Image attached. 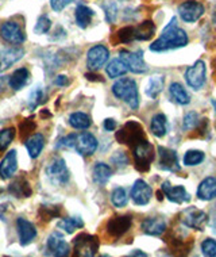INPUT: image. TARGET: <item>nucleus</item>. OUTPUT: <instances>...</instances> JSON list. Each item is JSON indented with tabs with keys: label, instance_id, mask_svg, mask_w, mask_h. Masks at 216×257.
<instances>
[{
	"label": "nucleus",
	"instance_id": "4c0bfd02",
	"mask_svg": "<svg viewBox=\"0 0 216 257\" xmlns=\"http://www.w3.org/2000/svg\"><path fill=\"white\" fill-rule=\"evenodd\" d=\"M201 120H200V116L196 111H189V112H186L185 115H184V120H182V128L185 130V132H190V130H194V128L197 127L198 123H200Z\"/></svg>",
	"mask_w": 216,
	"mask_h": 257
},
{
	"label": "nucleus",
	"instance_id": "f8f14e48",
	"mask_svg": "<svg viewBox=\"0 0 216 257\" xmlns=\"http://www.w3.org/2000/svg\"><path fill=\"white\" fill-rule=\"evenodd\" d=\"M108 57H110V52L106 46L96 45V46L91 48L88 54H87V67H88L89 71H99L100 68L104 67Z\"/></svg>",
	"mask_w": 216,
	"mask_h": 257
},
{
	"label": "nucleus",
	"instance_id": "f257e3e1",
	"mask_svg": "<svg viewBox=\"0 0 216 257\" xmlns=\"http://www.w3.org/2000/svg\"><path fill=\"white\" fill-rule=\"evenodd\" d=\"M188 45V34L177 27V18L173 17L170 22L162 30L158 40L150 45L151 52H166V50L180 49Z\"/></svg>",
	"mask_w": 216,
	"mask_h": 257
},
{
	"label": "nucleus",
	"instance_id": "9d476101",
	"mask_svg": "<svg viewBox=\"0 0 216 257\" xmlns=\"http://www.w3.org/2000/svg\"><path fill=\"white\" fill-rule=\"evenodd\" d=\"M177 13L180 15V18L184 21V22L193 23L196 21L201 18L204 15V7L201 3L198 2H194V0H188V2H184L178 6L177 9Z\"/></svg>",
	"mask_w": 216,
	"mask_h": 257
},
{
	"label": "nucleus",
	"instance_id": "ddd939ff",
	"mask_svg": "<svg viewBox=\"0 0 216 257\" xmlns=\"http://www.w3.org/2000/svg\"><path fill=\"white\" fill-rule=\"evenodd\" d=\"M73 149L81 156H92L97 149V140L88 132L76 134Z\"/></svg>",
	"mask_w": 216,
	"mask_h": 257
},
{
	"label": "nucleus",
	"instance_id": "a19ab883",
	"mask_svg": "<svg viewBox=\"0 0 216 257\" xmlns=\"http://www.w3.org/2000/svg\"><path fill=\"white\" fill-rule=\"evenodd\" d=\"M15 137V128L9 127L0 130V152L6 151Z\"/></svg>",
	"mask_w": 216,
	"mask_h": 257
},
{
	"label": "nucleus",
	"instance_id": "6ab92c4d",
	"mask_svg": "<svg viewBox=\"0 0 216 257\" xmlns=\"http://www.w3.org/2000/svg\"><path fill=\"white\" fill-rule=\"evenodd\" d=\"M131 225L132 219L131 217H128V215L114 217L111 218L110 221H108V223H107V231H108L112 237L118 238V237H122V235L131 227Z\"/></svg>",
	"mask_w": 216,
	"mask_h": 257
},
{
	"label": "nucleus",
	"instance_id": "b1692460",
	"mask_svg": "<svg viewBox=\"0 0 216 257\" xmlns=\"http://www.w3.org/2000/svg\"><path fill=\"white\" fill-rule=\"evenodd\" d=\"M25 145H26V149L31 159H37L41 155V152H42V149L45 147V137L40 133L33 134L31 137L27 138Z\"/></svg>",
	"mask_w": 216,
	"mask_h": 257
},
{
	"label": "nucleus",
	"instance_id": "20e7f679",
	"mask_svg": "<svg viewBox=\"0 0 216 257\" xmlns=\"http://www.w3.org/2000/svg\"><path fill=\"white\" fill-rule=\"evenodd\" d=\"M116 140L120 144H127L131 148L137 147L138 144L145 141V133L143 128L137 120H128L127 123L124 124L123 128H120L116 133Z\"/></svg>",
	"mask_w": 216,
	"mask_h": 257
},
{
	"label": "nucleus",
	"instance_id": "5701e85b",
	"mask_svg": "<svg viewBox=\"0 0 216 257\" xmlns=\"http://www.w3.org/2000/svg\"><path fill=\"white\" fill-rule=\"evenodd\" d=\"M198 199L212 200L216 198V178H205L197 188Z\"/></svg>",
	"mask_w": 216,
	"mask_h": 257
},
{
	"label": "nucleus",
	"instance_id": "6e6552de",
	"mask_svg": "<svg viewBox=\"0 0 216 257\" xmlns=\"http://www.w3.org/2000/svg\"><path fill=\"white\" fill-rule=\"evenodd\" d=\"M69 253H71V246L64 239L62 234H60L58 231H54V233L49 235L45 254L56 257H65L69 256Z\"/></svg>",
	"mask_w": 216,
	"mask_h": 257
},
{
	"label": "nucleus",
	"instance_id": "cd10ccee",
	"mask_svg": "<svg viewBox=\"0 0 216 257\" xmlns=\"http://www.w3.org/2000/svg\"><path fill=\"white\" fill-rule=\"evenodd\" d=\"M93 13L92 9H89L85 5H79L76 7V13H75V18L77 26L81 27V29H87L89 26V23L92 21Z\"/></svg>",
	"mask_w": 216,
	"mask_h": 257
},
{
	"label": "nucleus",
	"instance_id": "e433bc0d",
	"mask_svg": "<svg viewBox=\"0 0 216 257\" xmlns=\"http://www.w3.org/2000/svg\"><path fill=\"white\" fill-rule=\"evenodd\" d=\"M127 200L128 196L124 188L118 187V188H115V190L112 191V194H111V202H112V204H114L115 207H123V206L127 204Z\"/></svg>",
	"mask_w": 216,
	"mask_h": 257
},
{
	"label": "nucleus",
	"instance_id": "de8ad7c7",
	"mask_svg": "<svg viewBox=\"0 0 216 257\" xmlns=\"http://www.w3.org/2000/svg\"><path fill=\"white\" fill-rule=\"evenodd\" d=\"M72 2H75V0H50V6L56 13H60L65 9L66 6L71 5Z\"/></svg>",
	"mask_w": 216,
	"mask_h": 257
},
{
	"label": "nucleus",
	"instance_id": "c03bdc74",
	"mask_svg": "<svg viewBox=\"0 0 216 257\" xmlns=\"http://www.w3.org/2000/svg\"><path fill=\"white\" fill-rule=\"evenodd\" d=\"M201 252L204 256L216 257V241L212 238L204 239L201 242Z\"/></svg>",
	"mask_w": 216,
	"mask_h": 257
},
{
	"label": "nucleus",
	"instance_id": "f3484780",
	"mask_svg": "<svg viewBox=\"0 0 216 257\" xmlns=\"http://www.w3.org/2000/svg\"><path fill=\"white\" fill-rule=\"evenodd\" d=\"M163 195L166 196L170 202L177 204H182L185 202H189L190 196L186 192V190L182 186H172L169 182H165L162 184Z\"/></svg>",
	"mask_w": 216,
	"mask_h": 257
},
{
	"label": "nucleus",
	"instance_id": "3c124183",
	"mask_svg": "<svg viewBox=\"0 0 216 257\" xmlns=\"http://www.w3.org/2000/svg\"><path fill=\"white\" fill-rule=\"evenodd\" d=\"M85 77H87L88 80H92V81H103L102 76L93 75V73H87V75H85Z\"/></svg>",
	"mask_w": 216,
	"mask_h": 257
},
{
	"label": "nucleus",
	"instance_id": "39448f33",
	"mask_svg": "<svg viewBox=\"0 0 216 257\" xmlns=\"http://www.w3.org/2000/svg\"><path fill=\"white\" fill-rule=\"evenodd\" d=\"M75 254L81 257H92L96 254L99 249V239L97 237L87 233H81L73 239Z\"/></svg>",
	"mask_w": 216,
	"mask_h": 257
},
{
	"label": "nucleus",
	"instance_id": "f704fd0d",
	"mask_svg": "<svg viewBox=\"0 0 216 257\" xmlns=\"http://www.w3.org/2000/svg\"><path fill=\"white\" fill-rule=\"evenodd\" d=\"M69 124L73 128H80V130H85L92 124V120L89 118V115L84 114V112H73L69 116Z\"/></svg>",
	"mask_w": 216,
	"mask_h": 257
},
{
	"label": "nucleus",
	"instance_id": "1a4fd4ad",
	"mask_svg": "<svg viewBox=\"0 0 216 257\" xmlns=\"http://www.w3.org/2000/svg\"><path fill=\"white\" fill-rule=\"evenodd\" d=\"M205 73H207V68H205V62L198 60L186 69L185 72V80L190 88L200 89L205 83Z\"/></svg>",
	"mask_w": 216,
	"mask_h": 257
},
{
	"label": "nucleus",
	"instance_id": "37998d69",
	"mask_svg": "<svg viewBox=\"0 0 216 257\" xmlns=\"http://www.w3.org/2000/svg\"><path fill=\"white\" fill-rule=\"evenodd\" d=\"M118 38H119L120 42H123V44H128V42H131V41L135 40V27L127 26L123 27V29H120L118 31Z\"/></svg>",
	"mask_w": 216,
	"mask_h": 257
},
{
	"label": "nucleus",
	"instance_id": "c85d7f7f",
	"mask_svg": "<svg viewBox=\"0 0 216 257\" xmlns=\"http://www.w3.org/2000/svg\"><path fill=\"white\" fill-rule=\"evenodd\" d=\"M93 182L100 186H104L112 176V171H111L110 165L104 164V163H97L93 167Z\"/></svg>",
	"mask_w": 216,
	"mask_h": 257
},
{
	"label": "nucleus",
	"instance_id": "864d4df0",
	"mask_svg": "<svg viewBox=\"0 0 216 257\" xmlns=\"http://www.w3.org/2000/svg\"><path fill=\"white\" fill-rule=\"evenodd\" d=\"M130 256H146L145 252H141V250H132L131 253H130Z\"/></svg>",
	"mask_w": 216,
	"mask_h": 257
},
{
	"label": "nucleus",
	"instance_id": "6e6d98bb",
	"mask_svg": "<svg viewBox=\"0 0 216 257\" xmlns=\"http://www.w3.org/2000/svg\"><path fill=\"white\" fill-rule=\"evenodd\" d=\"M213 23H215V26H216V13L215 15H213Z\"/></svg>",
	"mask_w": 216,
	"mask_h": 257
},
{
	"label": "nucleus",
	"instance_id": "0eeeda50",
	"mask_svg": "<svg viewBox=\"0 0 216 257\" xmlns=\"http://www.w3.org/2000/svg\"><path fill=\"white\" fill-rule=\"evenodd\" d=\"M154 160V149L151 147L147 140L138 144L137 147H134V161L141 172H146L150 168V164Z\"/></svg>",
	"mask_w": 216,
	"mask_h": 257
},
{
	"label": "nucleus",
	"instance_id": "423d86ee",
	"mask_svg": "<svg viewBox=\"0 0 216 257\" xmlns=\"http://www.w3.org/2000/svg\"><path fill=\"white\" fill-rule=\"evenodd\" d=\"M181 222L185 225L186 227L190 229H196V230H204L208 225L209 218L203 210H198L197 207H188L185 208L180 215Z\"/></svg>",
	"mask_w": 216,
	"mask_h": 257
},
{
	"label": "nucleus",
	"instance_id": "a878e982",
	"mask_svg": "<svg viewBox=\"0 0 216 257\" xmlns=\"http://www.w3.org/2000/svg\"><path fill=\"white\" fill-rule=\"evenodd\" d=\"M10 194H13L14 196H17V198H29L31 195V190L30 184L27 182L25 178H18L15 179L9 187Z\"/></svg>",
	"mask_w": 216,
	"mask_h": 257
},
{
	"label": "nucleus",
	"instance_id": "58836bf2",
	"mask_svg": "<svg viewBox=\"0 0 216 257\" xmlns=\"http://www.w3.org/2000/svg\"><path fill=\"white\" fill-rule=\"evenodd\" d=\"M102 9L106 14V21L108 23H114L118 17V6L112 0H107L104 3H102Z\"/></svg>",
	"mask_w": 216,
	"mask_h": 257
},
{
	"label": "nucleus",
	"instance_id": "c9c22d12",
	"mask_svg": "<svg viewBox=\"0 0 216 257\" xmlns=\"http://www.w3.org/2000/svg\"><path fill=\"white\" fill-rule=\"evenodd\" d=\"M44 100V89L41 88L40 85H37V87H34V88L31 89L30 95H29V99H27L29 108H30V110H34V108H37V107L40 106Z\"/></svg>",
	"mask_w": 216,
	"mask_h": 257
},
{
	"label": "nucleus",
	"instance_id": "7c9ffc66",
	"mask_svg": "<svg viewBox=\"0 0 216 257\" xmlns=\"http://www.w3.org/2000/svg\"><path fill=\"white\" fill-rule=\"evenodd\" d=\"M169 92H170V96L173 98V100L181 104V106H185L190 102L189 93L186 92L185 88L178 83H172L170 87H169Z\"/></svg>",
	"mask_w": 216,
	"mask_h": 257
},
{
	"label": "nucleus",
	"instance_id": "79ce46f5",
	"mask_svg": "<svg viewBox=\"0 0 216 257\" xmlns=\"http://www.w3.org/2000/svg\"><path fill=\"white\" fill-rule=\"evenodd\" d=\"M50 27H52V21L49 19L48 15H41L38 21H37L34 31H36V34L41 36V34H46L50 30Z\"/></svg>",
	"mask_w": 216,
	"mask_h": 257
},
{
	"label": "nucleus",
	"instance_id": "603ef678",
	"mask_svg": "<svg viewBox=\"0 0 216 257\" xmlns=\"http://www.w3.org/2000/svg\"><path fill=\"white\" fill-rule=\"evenodd\" d=\"M211 227H212V230H216V206H215V210H213V214H212V217H211Z\"/></svg>",
	"mask_w": 216,
	"mask_h": 257
},
{
	"label": "nucleus",
	"instance_id": "7ed1b4c3",
	"mask_svg": "<svg viewBox=\"0 0 216 257\" xmlns=\"http://www.w3.org/2000/svg\"><path fill=\"white\" fill-rule=\"evenodd\" d=\"M45 173H46V178L53 186L62 187L65 186L66 183L69 182V178H71V173H69V169L66 167L65 160L61 159V157H54L48 165H46V169H45Z\"/></svg>",
	"mask_w": 216,
	"mask_h": 257
},
{
	"label": "nucleus",
	"instance_id": "2eb2a0df",
	"mask_svg": "<svg viewBox=\"0 0 216 257\" xmlns=\"http://www.w3.org/2000/svg\"><path fill=\"white\" fill-rule=\"evenodd\" d=\"M151 195H153V190L147 183L141 179L134 183L131 188V198L134 203L138 206H145L150 202Z\"/></svg>",
	"mask_w": 216,
	"mask_h": 257
},
{
	"label": "nucleus",
	"instance_id": "9b49d317",
	"mask_svg": "<svg viewBox=\"0 0 216 257\" xmlns=\"http://www.w3.org/2000/svg\"><path fill=\"white\" fill-rule=\"evenodd\" d=\"M119 58L127 65L128 71L134 73H145L147 72V65L143 60V52H128V50H120Z\"/></svg>",
	"mask_w": 216,
	"mask_h": 257
},
{
	"label": "nucleus",
	"instance_id": "49530a36",
	"mask_svg": "<svg viewBox=\"0 0 216 257\" xmlns=\"http://www.w3.org/2000/svg\"><path fill=\"white\" fill-rule=\"evenodd\" d=\"M111 161L112 164L116 167V168H124L128 165V157L124 152H116L112 157H111Z\"/></svg>",
	"mask_w": 216,
	"mask_h": 257
},
{
	"label": "nucleus",
	"instance_id": "a18cd8bd",
	"mask_svg": "<svg viewBox=\"0 0 216 257\" xmlns=\"http://www.w3.org/2000/svg\"><path fill=\"white\" fill-rule=\"evenodd\" d=\"M40 214L42 219L49 221V219L60 215V207L58 206H42L40 210Z\"/></svg>",
	"mask_w": 216,
	"mask_h": 257
},
{
	"label": "nucleus",
	"instance_id": "4be33fe9",
	"mask_svg": "<svg viewBox=\"0 0 216 257\" xmlns=\"http://www.w3.org/2000/svg\"><path fill=\"white\" fill-rule=\"evenodd\" d=\"M25 56V50L22 48H11L7 49L3 54H0V72L7 71L11 65L18 62Z\"/></svg>",
	"mask_w": 216,
	"mask_h": 257
},
{
	"label": "nucleus",
	"instance_id": "bb28decb",
	"mask_svg": "<svg viewBox=\"0 0 216 257\" xmlns=\"http://www.w3.org/2000/svg\"><path fill=\"white\" fill-rule=\"evenodd\" d=\"M163 87H165V77L162 75H154L151 76L149 81H147L145 92L149 98L155 99L159 93L162 92Z\"/></svg>",
	"mask_w": 216,
	"mask_h": 257
},
{
	"label": "nucleus",
	"instance_id": "4468645a",
	"mask_svg": "<svg viewBox=\"0 0 216 257\" xmlns=\"http://www.w3.org/2000/svg\"><path fill=\"white\" fill-rule=\"evenodd\" d=\"M0 36L2 38L13 45H21L25 42L26 36L23 33L22 27L15 22H5L0 26Z\"/></svg>",
	"mask_w": 216,
	"mask_h": 257
},
{
	"label": "nucleus",
	"instance_id": "dca6fc26",
	"mask_svg": "<svg viewBox=\"0 0 216 257\" xmlns=\"http://www.w3.org/2000/svg\"><path fill=\"white\" fill-rule=\"evenodd\" d=\"M17 230H18L19 242L23 246H26L30 242H33L37 237L36 226L30 221H27V219L22 217H19L17 219Z\"/></svg>",
	"mask_w": 216,
	"mask_h": 257
},
{
	"label": "nucleus",
	"instance_id": "412c9836",
	"mask_svg": "<svg viewBox=\"0 0 216 257\" xmlns=\"http://www.w3.org/2000/svg\"><path fill=\"white\" fill-rule=\"evenodd\" d=\"M142 231L149 235H161L166 230V222L162 218H146L145 221L142 222Z\"/></svg>",
	"mask_w": 216,
	"mask_h": 257
},
{
	"label": "nucleus",
	"instance_id": "c756f323",
	"mask_svg": "<svg viewBox=\"0 0 216 257\" xmlns=\"http://www.w3.org/2000/svg\"><path fill=\"white\" fill-rule=\"evenodd\" d=\"M151 133L154 134L155 137H163L168 133V119L163 114H157L153 116L150 123Z\"/></svg>",
	"mask_w": 216,
	"mask_h": 257
},
{
	"label": "nucleus",
	"instance_id": "ea45409f",
	"mask_svg": "<svg viewBox=\"0 0 216 257\" xmlns=\"http://www.w3.org/2000/svg\"><path fill=\"white\" fill-rule=\"evenodd\" d=\"M204 161V153L201 151H188L184 156V164L186 167H194Z\"/></svg>",
	"mask_w": 216,
	"mask_h": 257
},
{
	"label": "nucleus",
	"instance_id": "2f4dec72",
	"mask_svg": "<svg viewBox=\"0 0 216 257\" xmlns=\"http://www.w3.org/2000/svg\"><path fill=\"white\" fill-rule=\"evenodd\" d=\"M106 71L107 75L110 76L111 79H116V77H120V76L126 75L128 72V68L120 58H114V60L107 65Z\"/></svg>",
	"mask_w": 216,
	"mask_h": 257
},
{
	"label": "nucleus",
	"instance_id": "aec40b11",
	"mask_svg": "<svg viewBox=\"0 0 216 257\" xmlns=\"http://www.w3.org/2000/svg\"><path fill=\"white\" fill-rule=\"evenodd\" d=\"M18 169V160H17V151H10L5 156V159L0 161V178L3 180L13 178V175Z\"/></svg>",
	"mask_w": 216,
	"mask_h": 257
},
{
	"label": "nucleus",
	"instance_id": "72a5a7b5",
	"mask_svg": "<svg viewBox=\"0 0 216 257\" xmlns=\"http://www.w3.org/2000/svg\"><path fill=\"white\" fill-rule=\"evenodd\" d=\"M58 229H62V230L68 233V234H72L76 229H80V227L84 226V222L80 217H69L64 218L57 223Z\"/></svg>",
	"mask_w": 216,
	"mask_h": 257
},
{
	"label": "nucleus",
	"instance_id": "a211bd4d",
	"mask_svg": "<svg viewBox=\"0 0 216 257\" xmlns=\"http://www.w3.org/2000/svg\"><path fill=\"white\" fill-rule=\"evenodd\" d=\"M159 155V167L165 171L169 172H178L180 171V165H178V157L177 153L169 148H158Z\"/></svg>",
	"mask_w": 216,
	"mask_h": 257
},
{
	"label": "nucleus",
	"instance_id": "393cba45",
	"mask_svg": "<svg viewBox=\"0 0 216 257\" xmlns=\"http://www.w3.org/2000/svg\"><path fill=\"white\" fill-rule=\"evenodd\" d=\"M30 80V72L26 68H19L17 71H14V73L10 76L9 84L10 87L15 91L22 89L23 87H26V84Z\"/></svg>",
	"mask_w": 216,
	"mask_h": 257
},
{
	"label": "nucleus",
	"instance_id": "f03ea898",
	"mask_svg": "<svg viewBox=\"0 0 216 257\" xmlns=\"http://www.w3.org/2000/svg\"><path fill=\"white\" fill-rule=\"evenodd\" d=\"M112 92H114L116 98L127 103L131 110H137L139 107V95H138L137 83L132 79L124 77V79L118 80L112 85Z\"/></svg>",
	"mask_w": 216,
	"mask_h": 257
},
{
	"label": "nucleus",
	"instance_id": "473e14b6",
	"mask_svg": "<svg viewBox=\"0 0 216 257\" xmlns=\"http://www.w3.org/2000/svg\"><path fill=\"white\" fill-rule=\"evenodd\" d=\"M155 25L151 21H146L141 23L139 26L135 27V40L138 41H147L154 36Z\"/></svg>",
	"mask_w": 216,
	"mask_h": 257
},
{
	"label": "nucleus",
	"instance_id": "8fccbe9b",
	"mask_svg": "<svg viewBox=\"0 0 216 257\" xmlns=\"http://www.w3.org/2000/svg\"><path fill=\"white\" fill-rule=\"evenodd\" d=\"M54 84L58 85V87H65V85L69 84V80H68V77L64 75H60L56 77V80H54Z\"/></svg>",
	"mask_w": 216,
	"mask_h": 257
},
{
	"label": "nucleus",
	"instance_id": "09e8293b",
	"mask_svg": "<svg viewBox=\"0 0 216 257\" xmlns=\"http://www.w3.org/2000/svg\"><path fill=\"white\" fill-rule=\"evenodd\" d=\"M104 128H106L107 132H114L115 128H116V120L112 119V118H107L104 120V123H103Z\"/></svg>",
	"mask_w": 216,
	"mask_h": 257
},
{
	"label": "nucleus",
	"instance_id": "5fc2aeb1",
	"mask_svg": "<svg viewBox=\"0 0 216 257\" xmlns=\"http://www.w3.org/2000/svg\"><path fill=\"white\" fill-rule=\"evenodd\" d=\"M211 103H212V106H213V108H215V111H216V100H215V99H212Z\"/></svg>",
	"mask_w": 216,
	"mask_h": 257
}]
</instances>
